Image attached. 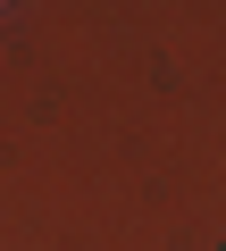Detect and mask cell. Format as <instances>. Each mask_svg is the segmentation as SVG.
Returning <instances> with one entry per match:
<instances>
[{"instance_id": "obj_1", "label": "cell", "mask_w": 226, "mask_h": 251, "mask_svg": "<svg viewBox=\"0 0 226 251\" xmlns=\"http://www.w3.org/2000/svg\"><path fill=\"white\" fill-rule=\"evenodd\" d=\"M0 9H9V0H0Z\"/></svg>"}, {"instance_id": "obj_2", "label": "cell", "mask_w": 226, "mask_h": 251, "mask_svg": "<svg viewBox=\"0 0 226 251\" xmlns=\"http://www.w3.org/2000/svg\"><path fill=\"white\" fill-rule=\"evenodd\" d=\"M218 251H226V243H218Z\"/></svg>"}]
</instances>
